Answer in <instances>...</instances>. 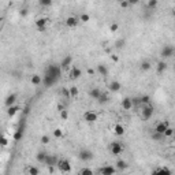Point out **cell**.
Instances as JSON below:
<instances>
[{
	"mask_svg": "<svg viewBox=\"0 0 175 175\" xmlns=\"http://www.w3.org/2000/svg\"><path fill=\"white\" fill-rule=\"evenodd\" d=\"M78 19H80V22H82V23H88L89 21H90V15L86 14V12H84V14H81Z\"/></svg>",
	"mask_w": 175,
	"mask_h": 175,
	"instance_id": "31",
	"label": "cell"
},
{
	"mask_svg": "<svg viewBox=\"0 0 175 175\" xmlns=\"http://www.w3.org/2000/svg\"><path fill=\"white\" fill-rule=\"evenodd\" d=\"M48 22H49V19L47 17H40V18L36 19L34 25H36V27L38 29V32H44L45 27H47V25H48Z\"/></svg>",
	"mask_w": 175,
	"mask_h": 175,
	"instance_id": "5",
	"label": "cell"
},
{
	"mask_svg": "<svg viewBox=\"0 0 175 175\" xmlns=\"http://www.w3.org/2000/svg\"><path fill=\"white\" fill-rule=\"evenodd\" d=\"M60 71H62V69H60L59 66H49L47 69V73H45L42 82H44L45 85H52L53 82L58 81V78L60 75Z\"/></svg>",
	"mask_w": 175,
	"mask_h": 175,
	"instance_id": "1",
	"label": "cell"
},
{
	"mask_svg": "<svg viewBox=\"0 0 175 175\" xmlns=\"http://www.w3.org/2000/svg\"><path fill=\"white\" fill-rule=\"evenodd\" d=\"M123 151H124V146L122 142L112 141L111 144H109V152H111L114 156H119L120 153H123Z\"/></svg>",
	"mask_w": 175,
	"mask_h": 175,
	"instance_id": "2",
	"label": "cell"
},
{
	"mask_svg": "<svg viewBox=\"0 0 175 175\" xmlns=\"http://www.w3.org/2000/svg\"><path fill=\"white\" fill-rule=\"evenodd\" d=\"M112 131H114V134H115V135H118V137H122V135L126 133L124 126H123V124H120V123H116L115 126L112 127Z\"/></svg>",
	"mask_w": 175,
	"mask_h": 175,
	"instance_id": "14",
	"label": "cell"
},
{
	"mask_svg": "<svg viewBox=\"0 0 175 175\" xmlns=\"http://www.w3.org/2000/svg\"><path fill=\"white\" fill-rule=\"evenodd\" d=\"M96 70H97V73L100 74V75H103V77H105L107 74H108V67H107L105 64H99Z\"/></svg>",
	"mask_w": 175,
	"mask_h": 175,
	"instance_id": "24",
	"label": "cell"
},
{
	"mask_svg": "<svg viewBox=\"0 0 175 175\" xmlns=\"http://www.w3.org/2000/svg\"><path fill=\"white\" fill-rule=\"evenodd\" d=\"M69 93H70V99H77L78 95H80V89L73 85V86L69 88Z\"/></svg>",
	"mask_w": 175,
	"mask_h": 175,
	"instance_id": "23",
	"label": "cell"
},
{
	"mask_svg": "<svg viewBox=\"0 0 175 175\" xmlns=\"http://www.w3.org/2000/svg\"><path fill=\"white\" fill-rule=\"evenodd\" d=\"M153 173H164V174H167V175H170L171 173H173V171H171L170 168H167V167H160V168H156L155 171H153Z\"/></svg>",
	"mask_w": 175,
	"mask_h": 175,
	"instance_id": "35",
	"label": "cell"
},
{
	"mask_svg": "<svg viewBox=\"0 0 175 175\" xmlns=\"http://www.w3.org/2000/svg\"><path fill=\"white\" fill-rule=\"evenodd\" d=\"M141 103H144V104H149V96H142Z\"/></svg>",
	"mask_w": 175,
	"mask_h": 175,
	"instance_id": "43",
	"label": "cell"
},
{
	"mask_svg": "<svg viewBox=\"0 0 175 175\" xmlns=\"http://www.w3.org/2000/svg\"><path fill=\"white\" fill-rule=\"evenodd\" d=\"M30 84L34 85V86H38V85L42 84V77L38 75V74H33L30 78Z\"/></svg>",
	"mask_w": 175,
	"mask_h": 175,
	"instance_id": "20",
	"label": "cell"
},
{
	"mask_svg": "<svg viewBox=\"0 0 175 175\" xmlns=\"http://www.w3.org/2000/svg\"><path fill=\"white\" fill-rule=\"evenodd\" d=\"M71 63H73V58H71L70 55H67L66 58H64L63 60H62V63H60V69L62 70H64V69H67V67H70L71 66Z\"/></svg>",
	"mask_w": 175,
	"mask_h": 175,
	"instance_id": "18",
	"label": "cell"
},
{
	"mask_svg": "<svg viewBox=\"0 0 175 175\" xmlns=\"http://www.w3.org/2000/svg\"><path fill=\"white\" fill-rule=\"evenodd\" d=\"M111 58H112V60H114V62H118V60H119V58H118L116 55H112Z\"/></svg>",
	"mask_w": 175,
	"mask_h": 175,
	"instance_id": "48",
	"label": "cell"
},
{
	"mask_svg": "<svg viewBox=\"0 0 175 175\" xmlns=\"http://www.w3.org/2000/svg\"><path fill=\"white\" fill-rule=\"evenodd\" d=\"M99 173L101 175H112V174L116 173V168L115 167H112V166H104V167H101V168L99 170Z\"/></svg>",
	"mask_w": 175,
	"mask_h": 175,
	"instance_id": "13",
	"label": "cell"
},
{
	"mask_svg": "<svg viewBox=\"0 0 175 175\" xmlns=\"http://www.w3.org/2000/svg\"><path fill=\"white\" fill-rule=\"evenodd\" d=\"M25 173L29 174V175H38L40 174V170H38L37 167H34V166H29L26 170H25Z\"/></svg>",
	"mask_w": 175,
	"mask_h": 175,
	"instance_id": "26",
	"label": "cell"
},
{
	"mask_svg": "<svg viewBox=\"0 0 175 175\" xmlns=\"http://www.w3.org/2000/svg\"><path fill=\"white\" fill-rule=\"evenodd\" d=\"M60 119L62 120H67L69 119V111H67L66 108H63V109H60Z\"/></svg>",
	"mask_w": 175,
	"mask_h": 175,
	"instance_id": "36",
	"label": "cell"
},
{
	"mask_svg": "<svg viewBox=\"0 0 175 175\" xmlns=\"http://www.w3.org/2000/svg\"><path fill=\"white\" fill-rule=\"evenodd\" d=\"M38 3H40V6H42V7H49V6H52L53 0H38Z\"/></svg>",
	"mask_w": 175,
	"mask_h": 175,
	"instance_id": "40",
	"label": "cell"
},
{
	"mask_svg": "<svg viewBox=\"0 0 175 175\" xmlns=\"http://www.w3.org/2000/svg\"><path fill=\"white\" fill-rule=\"evenodd\" d=\"M141 0H127V3H129V6H134V4H138Z\"/></svg>",
	"mask_w": 175,
	"mask_h": 175,
	"instance_id": "45",
	"label": "cell"
},
{
	"mask_svg": "<svg viewBox=\"0 0 175 175\" xmlns=\"http://www.w3.org/2000/svg\"><path fill=\"white\" fill-rule=\"evenodd\" d=\"M159 4V0H148V8H156Z\"/></svg>",
	"mask_w": 175,
	"mask_h": 175,
	"instance_id": "38",
	"label": "cell"
},
{
	"mask_svg": "<svg viewBox=\"0 0 175 175\" xmlns=\"http://www.w3.org/2000/svg\"><path fill=\"white\" fill-rule=\"evenodd\" d=\"M153 112H155V108H153L152 105L146 104L145 107H142V112H141V115H142V119H144V120H148V119H151V118L153 116Z\"/></svg>",
	"mask_w": 175,
	"mask_h": 175,
	"instance_id": "6",
	"label": "cell"
},
{
	"mask_svg": "<svg viewBox=\"0 0 175 175\" xmlns=\"http://www.w3.org/2000/svg\"><path fill=\"white\" fill-rule=\"evenodd\" d=\"M47 155H48L47 152H38L37 155H36V160H37L38 163H42V164H44L45 158H47Z\"/></svg>",
	"mask_w": 175,
	"mask_h": 175,
	"instance_id": "27",
	"label": "cell"
},
{
	"mask_svg": "<svg viewBox=\"0 0 175 175\" xmlns=\"http://www.w3.org/2000/svg\"><path fill=\"white\" fill-rule=\"evenodd\" d=\"M0 2H2V0H0Z\"/></svg>",
	"mask_w": 175,
	"mask_h": 175,
	"instance_id": "51",
	"label": "cell"
},
{
	"mask_svg": "<svg viewBox=\"0 0 175 175\" xmlns=\"http://www.w3.org/2000/svg\"><path fill=\"white\" fill-rule=\"evenodd\" d=\"M93 173L95 171L92 170V168H88V167H85V168H82V170H80V175H93Z\"/></svg>",
	"mask_w": 175,
	"mask_h": 175,
	"instance_id": "33",
	"label": "cell"
},
{
	"mask_svg": "<svg viewBox=\"0 0 175 175\" xmlns=\"http://www.w3.org/2000/svg\"><path fill=\"white\" fill-rule=\"evenodd\" d=\"M53 137L55 138H62L63 135H64V131H63V129H60V127H56L55 130H53Z\"/></svg>",
	"mask_w": 175,
	"mask_h": 175,
	"instance_id": "29",
	"label": "cell"
},
{
	"mask_svg": "<svg viewBox=\"0 0 175 175\" xmlns=\"http://www.w3.org/2000/svg\"><path fill=\"white\" fill-rule=\"evenodd\" d=\"M81 75H82V70L78 69V67H74V69L70 71V78L74 80V81L78 80V78H81Z\"/></svg>",
	"mask_w": 175,
	"mask_h": 175,
	"instance_id": "19",
	"label": "cell"
},
{
	"mask_svg": "<svg viewBox=\"0 0 175 175\" xmlns=\"http://www.w3.org/2000/svg\"><path fill=\"white\" fill-rule=\"evenodd\" d=\"M100 95H101V90H100L99 88H92L90 90H89V96L95 100H97L100 97Z\"/></svg>",
	"mask_w": 175,
	"mask_h": 175,
	"instance_id": "22",
	"label": "cell"
},
{
	"mask_svg": "<svg viewBox=\"0 0 175 175\" xmlns=\"http://www.w3.org/2000/svg\"><path fill=\"white\" fill-rule=\"evenodd\" d=\"M49 141H51V138H49V135H47V134L42 135V137L40 138V142H41L42 145H48V144H49Z\"/></svg>",
	"mask_w": 175,
	"mask_h": 175,
	"instance_id": "39",
	"label": "cell"
},
{
	"mask_svg": "<svg viewBox=\"0 0 175 175\" xmlns=\"http://www.w3.org/2000/svg\"><path fill=\"white\" fill-rule=\"evenodd\" d=\"M152 138L153 140H164V137H163V134H159V133H156V131H153V134H152Z\"/></svg>",
	"mask_w": 175,
	"mask_h": 175,
	"instance_id": "42",
	"label": "cell"
},
{
	"mask_svg": "<svg viewBox=\"0 0 175 175\" xmlns=\"http://www.w3.org/2000/svg\"><path fill=\"white\" fill-rule=\"evenodd\" d=\"M58 160H59L58 156H55V155H47L44 164H45V166H48V167H55L56 164H58Z\"/></svg>",
	"mask_w": 175,
	"mask_h": 175,
	"instance_id": "12",
	"label": "cell"
},
{
	"mask_svg": "<svg viewBox=\"0 0 175 175\" xmlns=\"http://www.w3.org/2000/svg\"><path fill=\"white\" fill-rule=\"evenodd\" d=\"M56 167L59 168L60 173H71V164L67 159H59L58 160V164H56Z\"/></svg>",
	"mask_w": 175,
	"mask_h": 175,
	"instance_id": "3",
	"label": "cell"
},
{
	"mask_svg": "<svg viewBox=\"0 0 175 175\" xmlns=\"http://www.w3.org/2000/svg\"><path fill=\"white\" fill-rule=\"evenodd\" d=\"M0 145H2V146H7V145H8V140H7V137L4 134L0 137Z\"/></svg>",
	"mask_w": 175,
	"mask_h": 175,
	"instance_id": "41",
	"label": "cell"
},
{
	"mask_svg": "<svg viewBox=\"0 0 175 175\" xmlns=\"http://www.w3.org/2000/svg\"><path fill=\"white\" fill-rule=\"evenodd\" d=\"M173 55H174L173 45H164V48L162 49V52H160V56H162L163 59H170V58H173Z\"/></svg>",
	"mask_w": 175,
	"mask_h": 175,
	"instance_id": "9",
	"label": "cell"
},
{
	"mask_svg": "<svg viewBox=\"0 0 175 175\" xmlns=\"http://www.w3.org/2000/svg\"><path fill=\"white\" fill-rule=\"evenodd\" d=\"M2 135H3V133H2V131H0V137H2Z\"/></svg>",
	"mask_w": 175,
	"mask_h": 175,
	"instance_id": "50",
	"label": "cell"
},
{
	"mask_svg": "<svg viewBox=\"0 0 175 175\" xmlns=\"http://www.w3.org/2000/svg\"><path fill=\"white\" fill-rule=\"evenodd\" d=\"M116 168L119 170V171H123V170H126L127 168V163L124 162V160H122V159H119L116 162Z\"/></svg>",
	"mask_w": 175,
	"mask_h": 175,
	"instance_id": "28",
	"label": "cell"
},
{
	"mask_svg": "<svg viewBox=\"0 0 175 175\" xmlns=\"http://www.w3.org/2000/svg\"><path fill=\"white\" fill-rule=\"evenodd\" d=\"M120 107H122V109H124V111H130L133 108V99L123 97L122 101H120Z\"/></svg>",
	"mask_w": 175,
	"mask_h": 175,
	"instance_id": "11",
	"label": "cell"
},
{
	"mask_svg": "<svg viewBox=\"0 0 175 175\" xmlns=\"http://www.w3.org/2000/svg\"><path fill=\"white\" fill-rule=\"evenodd\" d=\"M120 7H122V8H127V7H129L127 0H120Z\"/></svg>",
	"mask_w": 175,
	"mask_h": 175,
	"instance_id": "44",
	"label": "cell"
},
{
	"mask_svg": "<svg viewBox=\"0 0 175 175\" xmlns=\"http://www.w3.org/2000/svg\"><path fill=\"white\" fill-rule=\"evenodd\" d=\"M22 137H23V131L22 130H17L15 133H14V141L22 140Z\"/></svg>",
	"mask_w": 175,
	"mask_h": 175,
	"instance_id": "37",
	"label": "cell"
},
{
	"mask_svg": "<svg viewBox=\"0 0 175 175\" xmlns=\"http://www.w3.org/2000/svg\"><path fill=\"white\" fill-rule=\"evenodd\" d=\"M99 112H96V111H86V112H84V120L85 122H88V123H95V122H97L99 120Z\"/></svg>",
	"mask_w": 175,
	"mask_h": 175,
	"instance_id": "4",
	"label": "cell"
},
{
	"mask_svg": "<svg viewBox=\"0 0 175 175\" xmlns=\"http://www.w3.org/2000/svg\"><path fill=\"white\" fill-rule=\"evenodd\" d=\"M62 92H63V95L66 96V97H69V99H70V93H69V89H63Z\"/></svg>",
	"mask_w": 175,
	"mask_h": 175,
	"instance_id": "46",
	"label": "cell"
},
{
	"mask_svg": "<svg viewBox=\"0 0 175 175\" xmlns=\"http://www.w3.org/2000/svg\"><path fill=\"white\" fill-rule=\"evenodd\" d=\"M78 158H80V160H82V162H90V160L93 159V153H92V151H89V149H82V151H80V153H78Z\"/></svg>",
	"mask_w": 175,
	"mask_h": 175,
	"instance_id": "8",
	"label": "cell"
},
{
	"mask_svg": "<svg viewBox=\"0 0 175 175\" xmlns=\"http://www.w3.org/2000/svg\"><path fill=\"white\" fill-rule=\"evenodd\" d=\"M88 73H89V74H90V75H93V73H95V71H93V70H92V69H89V70H88Z\"/></svg>",
	"mask_w": 175,
	"mask_h": 175,
	"instance_id": "49",
	"label": "cell"
},
{
	"mask_svg": "<svg viewBox=\"0 0 175 175\" xmlns=\"http://www.w3.org/2000/svg\"><path fill=\"white\" fill-rule=\"evenodd\" d=\"M163 135H164V138H171L174 135V129L171 127V126H168L164 130V133H163Z\"/></svg>",
	"mask_w": 175,
	"mask_h": 175,
	"instance_id": "30",
	"label": "cell"
},
{
	"mask_svg": "<svg viewBox=\"0 0 175 175\" xmlns=\"http://www.w3.org/2000/svg\"><path fill=\"white\" fill-rule=\"evenodd\" d=\"M108 100H109V99H108V95H107V93H103V92H101V95H100V97L97 99V101L100 103V104H105Z\"/></svg>",
	"mask_w": 175,
	"mask_h": 175,
	"instance_id": "32",
	"label": "cell"
},
{
	"mask_svg": "<svg viewBox=\"0 0 175 175\" xmlns=\"http://www.w3.org/2000/svg\"><path fill=\"white\" fill-rule=\"evenodd\" d=\"M19 105H17V104H12V105H10V107H7V115H8L10 118H14L18 114V111H19Z\"/></svg>",
	"mask_w": 175,
	"mask_h": 175,
	"instance_id": "15",
	"label": "cell"
},
{
	"mask_svg": "<svg viewBox=\"0 0 175 175\" xmlns=\"http://www.w3.org/2000/svg\"><path fill=\"white\" fill-rule=\"evenodd\" d=\"M116 47L119 48V47H123V41H118L116 42Z\"/></svg>",
	"mask_w": 175,
	"mask_h": 175,
	"instance_id": "47",
	"label": "cell"
},
{
	"mask_svg": "<svg viewBox=\"0 0 175 175\" xmlns=\"http://www.w3.org/2000/svg\"><path fill=\"white\" fill-rule=\"evenodd\" d=\"M17 100H18V96H17L15 93L8 95V96L6 97V100H4V105H6V107H10V105L15 104V103H17Z\"/></svg>",
	"mask_w": 175,
	"mask_h": 175,
	"instance_id": "16",
	"label": "cell"
},
{
	"mask_svg": "<svg viewBox=\"0 0 175 175\" xmlns=\"http://www.w3.org/2000/svg\"><path fill=\"white\" fill-rule=\"evenodd\" d=\"M120 88H122V85H120V82L119 81H111L108 84V89H109V92H119L120 90Z\"/></svg>",
	"mask_w": 175,
	"mask_h": 175,
	"instance_id": "17",
	"label": "cell"
},
{
	"mask_svg": "<svg viewBox=\"0 0 175 175\" xmlns=\"http://www.w3.org/2000/svg\"><path fill=\"white\" fill-rule=\"evenodd\" d=\"M168 126H170V123L167 122V120H162V122H158V123L155 124V129H153V131H156V133H159V134H163L164 130H166ZM163 137H164V135H163Z\"/></svg>",
	"mask_w": 175,
	"mask_h": 175,
	"instance_id": "10",
	"label": "cell"
},
{
	"mask_svg": "<svg viewBox=\"0 0 175 175\" xmlns=\"http://www.w3.org/2000/svg\"><path fill=\"white\" fill-rule=\"evenodd\" d=\"M78 23H80V19H78L75 15H69L66 19H64V25H66L67 27H70V29H74V27H77Z\"/></svg>",
	"mask_w": 175,
	"mask_h": 175,
	"instance_id": "7",
	"label": "cell"
},
{
	"mask_svg": "<svg viewBox=\"0 0 175 175\" xmlns=\"http://www.w3.org/2000/svg\"><path fill=\"white\" fill-rule=\"evenodd\" d=\"M118 30H119V23L118 22H111L109 23V32H111V33H116Z\"/></svg>",
	"mask_w": 175,
	"mask_h": 175,
	"instance_id": "34",
	"label": "cell"
},
{
	"mask_svg": "<svg viewBox=\"0 0 175 175\" xmlns=\"http://www.w3.org/2000/svg\"><path fill=\"white\" fill-rule=\"evenodd\" d=\"M152 69V63L149 60H144L141 64H140V70L141 71H149Z\"/></svg>",
	"mask_w": 175,
	"mask_h": 175,
	"instance_id": "25",
	"label": "cell"
},
{
	"mask_svg": "<svg viewBox=\"0 0 175 175\" xmlns=\"http://www.w3.org/2000/svg\"><path fill=\"white\" fill-rule=\"evenodd\" d=\"M166 70H167V63L164 62V60H160V62L158 63V66H156V71H158V74H163Z\"/></svg>",
	"mask_w": 175,
	"mask_h": 175,
	"instance_id": "21",
	"label": "cell"
}]
</instances>
